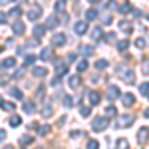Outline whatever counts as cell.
<instances>
[{"label": "cell", "instance_id": "1", "mask_svg": "<svg viewBox=\"0 0 149 149\" xmlns=\"http://www.w3.org/2000/svg\"><path fill=\"white\" fill-rule=\"evenodd\" d=\"M109 125V121L105 119V117H95L92 121V127H93V131H103L105 127Z\"/></svg>", "mask_w": 149, "mask_h": 149}, {"label": "cell", "instance_id": "2", "mask_svg": "<svg viewBox=\"0 0 149 149\" xmlns=\"http://www.w3.org/2000/svg\"><path fill=\"white\" fill-rule=\"evenodd\" d=\"M40 16H42V8H40L38 4L30 6V10H28V18H30V20H38Z\"/></svg>", "mask_w": 149, "mask_h": 149}, {"label": "cell", "instance_id": "3", "mask_svg": "<svg viewBox=\"0 0 149 149\" xmlns=\"http://www.w3.org/2000/svg\"><path fill=\"white\" fill-rule=\"evenodd\" d=\"M131 123H133V115H131V113H125V115H121V117H119L117 127H129Z\"/></svg>", "mask_w": 149, "mask_h": 149}, {"label": "cell", "instance_id": "4", "mask_svg": "<svg viewBox=\"0 0 149 149\" xmlns=\"http://www.w3.org/2000/svg\"><path fill=\"white\" fill-rule=\"evenodd\" d=\"M121 80L125 81V84H133V81H135V74H133V70H125V72H121Z\"/></svg>", "mask_w": 149, "mask_h": 149}, {"label": "cell", "instance_id": "5", "mask_svg": "<svg viewBox=\"0 0 149 149\" xmlns=\"http://www.w3.org/2000/svg\"><path fill=\"white\" fill-rule=\"evenodd\" d=\"M66 40H68V38H66V34H60V32H58V34H54V38H52V44H54V46H64V44H66Z\"/></svg>", "mask_w": 149, "mask_h": 149}, {"label": "cell", "instance_id": "6", "mask_svg": "<svg viewBox=\"0 0 149 149\" xmlns=\"http://www.w3.org/2000/svg\"><path fill=\"white\" fill-rule=\"evenodd\" d=\"M74 32H76L78 36L86 34V32H88V24H86V22H76V24H74Z\"/></svg>", "mask_w": 149, "mask_h": 149}, {"label": "cell", "instance_id": "7", "mask_svg": "<svg viewBox=\"0 0 149 149\" xmlns=\"http://www.w3.org/2000/svg\"><path fill=\"white\" fill-rule=\"evenodd\" d=\"M115 97H119V88L117 86H109L107 88V100H115Z\"/></svg>", "mask_w": 149, "mask_h": 149}, {"label": "cell", "instance_id": "8", "mask_svg": "<svg viewBox=\"0 0 149 149\" xmlns=\"http://www.w3.org/2000/svg\"><path fill=\"white\" fill-rule=\"evenodd\" d=\"M80 86H81L80 76H72V78H70V88H72V90H78Z\"/></svg>", "mask_w": 149, "mask_h": 149}, {"label": "cell", "instance_id": "9", "mask_svg": "<svg viewBox=\"0 0 149 149\" xmlns=\"http://www.w3.org/2000/svg\"><path fill=\"white\" fill-rule=\"evenodd\" d=\"M137 141H139V143H145V141H147V127H141V129H139Z\"/></svg>", "mask_w": 149, "mask_h": 149}, {"label": "cell", "instance_id": "10", "mask_svg": "<svg viewBox=\"0 0 149 149\" xmlns=\"http://www.w3.org/2000/svg\"><path fill=\"white\" fill-rule=\"evenodd\" d=\"M121 102L125 103V105H133V103H135V97H133L131 93H123V95H121Z\"/></svg>", "mask_w": 149, "mask_h": 149}, {"label": "cell", "instance_id": "11", "mask_svg": "<svg viewBox=\"0 0 149 149\" xmlns=\"http://www.w3.org/2000/svg\"><path fill=\"white\" fill-rule=\"evenodd\" d=\"M52 113H54V107H52V103H46V105L42 107V115H44V117H52Z\"/></svg>", "mask_w": 149, "mask_h": 149}, {"label": "cell", "instance_id": "12", "mask_svg": "<svg viewBox=\"0 0 149 149\" xmlns=\"http://www.w3.org/2000/svg\"><path fill=\"white\" fill-rule=\"evenodd\" d=\"M40 60H44V62L52 60V48H44V50H42V54H40Z\"/></svg>", "mask_w": 149, "mask_h": 149}, {"label": "cell", "instance_id": "13", "mask_svg": "<svg viewBox=\"0 0 149 149\" xmlns=\"http://www.w3.org/2000/svg\"><path fill=\"white\" fill-rule=\"evenodd\" d=\"M12 30H14V34L22 36V34H24V24H22V22H14V26H12Z\"/></svg>", "mask_w": 149, "mask_h": 149}, {"label": "cell", "instance_id": "14", "mask_svg": "<svg viewBox=\"0 0 149 149\" xmlns=\"http://www.w3.org/2000/svg\"><path fill=\"white\" fill-rule=\"evenodd\" d=\"M24 111H26L28 115H32V113L36 111V105H34L32 102H26V103H24Z\"/></svg>", "mask_w": 149, "mask_h": 149}, {"label": "cell", "instance_id": "15", "mask_svg": "<svg viewBox=\"0 0 149 149\" xmlns=\"http://www.w3.org/2000/svg\"><path fill=\"white\" fill-rule=\"evenodd\" d=\"M100 100H102V95H100L97 92H90V102H92V105L100 103Z\"/></svg>", "mask_w": 149, "mask_h": 149}, {"label": "cell", "instance_id": "16", "mask_svg": "<svg viewBox=\"0 0 149 149\" xmlns=\"http://www.w3.org/2000/svg\"><path fill=\"white\" fill-rule=\"evenodd\" d=\"M44 34H46V26H36L34 28V36L36 38H42Z\"/></svg>", "mask_w": 149, "mask_h": 149}, {"label": "cell", "instance_id": "17", "mask_svg": "<svg viewBox=\"0 0 149 149\" xmlns=\"http://www.w3.org/2000/svg\"><path fill=\"white\" fill-rule=\"evenodd\" d=\"M56 72H58V76H64V74L68 72V66H66V64H60V62H58V64H56Z\"/></svg>", "mask_w": 149, "mask_h": 149}, {"label": "cell", "instance_id": "18", "mask_svg": "<svg viewBox=\"0 0 149 149\" xmlns=\"http://www.w3.org/2000/svg\"><path fill=\"white\" fill-rule=\"evenodd\" d=\"M127 48H129V40H119V42H117V50H119V52H125Z\"/></svg>", "mask_w": 149, "mask_h": 149}, {"label": "cell", "instance_id": "19", "mask_svg": "<svg viewBox=\"0 0 149 149\" xmlns=\"http://www.w3.org/2000/svg\"><path fill=\"white\" fill-rule=\"evenodd\" d=\"M2 66H4V68H14V66H16V58H6V60L2 62Z\"/></svg>", "mask_w": 149, "mask_h": 149}, {"label": "cell", "instance_id": "20", "mask_svg": "<svg viewBox=\"0 0 149 149\" xmlns=\"http://www.w3.org/2000/svg\"><path fill=\"white\" fill-rule=\"evenodd\" d=\"M0 105H2V109H6V111H14V103L12 102H0Z\"/></svg>", "mask_w": 149, "mask_h": 149}, {"label": "cell", "instance_id": "21", "mask_svg": "<svg viewBox=\"0 0 149 149\" xmlns=\"http://www.w3.org/2000/svg\"><path fill=\"white\" fill-rule=\"evenodd\" d=\"M20 121H22V119H20L18 115H12L10 119H8V123H10L12 127H18V125H20Z\"/></svg>", "mask_w": 149, "mask_h": 149}, {"label": "cell", "instance_id": "22", "mask_svg": "<svg viewBox=\"0 0 149 149\" xmlns=\"http://www.w3.org/2000/svg\"><path fill=\"white\" fill-rule=\"evenodd\" d=\"M10 95L14 97V100H22V92H20L18 88H12V90H10Z\"/></svg>", "mask_w": 149, "mask_h": 149}, {"label": "cell", "instance_id": "23", "mask_svg": "<svg viewBox=\"0 0 149 149\" xmlns=\"http://www.w3.org/2000/svg\"><path fill=\"white\" fill-rule=\"evenodd\" d=\"M95 18H97V10H88L86 12V20L92 22V20H95Z\"/></svg>", "mask_w": 149, "mask_h": 149}, {"label": "cell", "instance_id": "24", "mask_svg": "<svg viewBox=\"0 0 149 149\" xmlns=\"http://www.w3.org/2000/svg\"><path fill=\"white\" fill-rule=\"evenodd\" d=\"M32 74H34L36 78H42V76H46L48 72H46L44 68H34V70H32Z\"/></svg>", "mask_w": 149, "mask_h": 149}, {"label": "cell", "instance_id": "25", "mask_svg": "<svg viewBox=\"0 0 149 149\" xmlns=\"http://www.w3.org/2000/svg\"><path fill=\"white\" fill-rule=\"evenodd\" d=\"M133 10V8H131V4H121V6H119V12H121V14H129V12Z\"/></svg>", "mask_w": 149, "mask_h": 149}, {"label": "cell", "instance_id": "26", "mask_svg": "<svg viewBox=\"0 0 149 149\" xmlns=\"http://www.w3.org/2000/svg\"><path fill=\"white\" fill-rule=\"evenodd\" d=\"M80 52L84 54V56H90V54H93V48H92V46H81Z\"/></svg>", "mask_w": 149, "mask_h": 149}, {"label": "cell", "instance_id": "27", "mask_svg": "<svg viewBox=\"0 0 149 149\" xmlns=\"http://www.w3.org/2000/svg\"><path fill=\"white\" fill-rule=\"evenodd\" d=\"M32 141H34V137H30V135H22V137H20V143H22V145H30Z\"/></svg>", "mask_w": 149, "mask_h": 149}, {"label": "cell", "instance_id": "28", "mask_svg": "<svg viewBox=\"0 0 149 149\" xmlns=\"http://www.w3.org/2000/svg\"><path fill=\"white\" fill-rule=\"evenodd\" d=\"M127 147H129L127 139H117V149H127Z\"/></svg>", "mask_w": 149, "mask_h": 149}, {"label": "cell", "instance_id": "29", "mask_svg": "<svg viewBox=\"0 0 149 149\" xmlns=\"http://www.w3.org/2000/svg\"><path fill=\"white\" fill-rule=\"evenodd\" d=\"M95 68H97V70L107 68V60H97V62H95Z\"/></svg>", "mask_w": 149, "mask_h": 149}, {"label": "cell", "instance_id": "30", "mask_svg": "<svg viewBox=\"0 0 149 149\" xmlns=\"http://www.w3.org/2000/svg\"><path fill=\"white\" fill-rule=\"evenodd\" d=\"M119 26H121V30H123V32H125V34H131V26H129V24H127L125 20H123V22L119 24Z\"/></svg>", "mask_w": 149, "mask_h": 149}, {"label": "cell", "instance_id": "31", "mask_svg": "<svg viewBox=\"0 0 149 149\" xmlns=\"http://www.w3.org/2000/svg\"><path fill=\"white\" fill-rule=\"evenodd\" d=\"M102 38V30L100 28H93V32H92V40H100Z\"/></svg>", "mask_w": 149, "mask_h": 149}, {"label": "cell", "instance_id": "32", "mask_svg": "<svg viewBox=\"0 0 149 149\" xmlns=\"http://www.w3.org/2000/svg\"><path fill=\"white\" fill-rule=\"evenodd\" d=\"M105 115H107V117H113L115 115V107L113 105H107V107H105Z\"/></svg>", "mask_w": 149, "mask_h": 149}, {"label": "cell", "instance_id": "33", "mask_svg": "<svg viewBox=\"0 0 149 149\" xmlns=\"http://www.w3.org/2000/svg\"><path fill=\"white\" fill-rule=\"evenodd\" d=\"M64 8H66V0H58V2H56V10L62 12Z\"/></svg>", "mask_w": 149, "mask_h": 149}, {"label": "cell", "instance_id": "34", "mask_svg": "<svg viewBox=\"0 0 149 149\" xmlns=\"http://www.w3.org/2000/svg\"><path fill=\"white\" fill-rule=\"evenodd\" d=\"M38 131H40V135H42V137H46L48 133H50V127H48V125H42Z\"/></svg>", "mask_w": 149, "mask_h": 149}, {"label": "cell", "instance_id": "35", "mask_svg": "<svg viewBox=\"0 0 149 149\" xmlns=\"http://www.w3.org/2000/svg\"><path fill=\"white\" fill-rule=\"evenodd\" d=\"M86 70H88V62H86V60H81L80 64H78V72H86Z\"/></svg>", "mask_w": 149, "mask_h": 149}, {"label": "cell", "instance_id": "36", "mask_svg": "<svg viewBox=\"0 0 149 149\" xmlns=\"http://www.w3.org/2000/svg\"><path fill=\"white\" fill-rule=\"evenodd\" d=\"M88 149H100V143L95 139H92V141H88Z\"/></svg>", "mask_w": 149, "mask_h": 149}, {"label": "cell", "instance_id": "37", "mask_svg": "<svg viewBox=\"0 0 149 149\" xmlns=\"http://www.w3.org/2000/svg\"><path fill=\"white\" fill-rule=\"evenodd\" d=\"M147 81H143V84H141V88H139V90H141V95H143V97H147Z\"/></svg>", "mask_w": 149, "mask_h": 149}, {"label": "cell", "instance_id": "38", "mask_svg": "<svg viewBox=\"0 0 149 149\" xmlns=\"http://www.w3.org/2000/svg\"><path fill=\"white\" fill-rule=\"evenodd\" d=\"M48 26H46V28H54V26H56V16H50V18H48Z\"/></svg>", "mask_w": 149, "mask_h": 149}, {"label": "cell", "instance_id": "39", "mask_svg": "<svg viewBox=\"0 0 149 149\" xmlns=\"http://www.w3.org/2000/svg\"><path fill=\"white\" fill-rule=\"evenodd\" d=\"M20 14H22V10H20V8H12V10H10V16H12V18H18Z\"/></svg>", "mask_w": 149, "mask_h": 149}, {"label": "cell", "instance_id": "40", "mask_svg": "<svg viewBox=\"0 0 149 149\" xmlns=\"http://www.w3.org/2000/svg\"><path fill=\"white\" fill-rule=\"evenodd\" d=\"M135 46L137 48H145V38H137V40H135Z\"/></svg>", "mask_w": 149, "mask_h": 149}, {"label": "cell", "instance_id": "41", "mask_svg": "<svg viewBox=\"0 0 149 149\" xmlns=\"http://www.w3.org/2000/svg\"><path fill=\"white\" fill-rule=\"evenodd\" d=\"M64 103H66V107H72V103H74V100H72L70 95H64Z\"/></svg>", "mask_w": 149, "mask_h": 149}, {"label": "cell", "instance_id": "42", "mask_svg": "<svg viewBox=\"0 0 149 149\" xmlns=\"http://www.w3.org/2000/svg\"><path fill=\"white\" fill-rule=\"evenodd\" d=\"M103 40H105V42H113V40H115V34H113V32H109V34H105V38H103Z\"/></svg>", "mask_w": 149, "mask_h": 149}, {"label": "cell", "instance_id": "43", "mask_svg": "<svg viewBox=\"0 0 149 149\" xmlns=\"http://www.w3.org/2000/svg\"><path fill=\"white\" fill-rule=\"evenodd\" d=\"M34 62H36V56H32V54H30V56H26V64H28V66H32Z\"/></svg>", "mask_w": 149, "mask_h": 149}, {"label": "cell", "instance_id": "44", "mask_svg": "<svg viewBox=\"0 0 149 149\" xmlns=\"http://www.w3.org/2000/svg\"><path fill=\"white\" fill-rule=\"evenodd\" d=\"M90 113H92V107H81V115L84 117H88Z\"/></svg>", "mask_w": 149, "mask_h": 149}, {"label": "cell", "instance_id": "45", "mask_svg": "<svg viewBox=\"0 0 149 149\" xmlns=\"http://www.w3.org/2000/svg\"><path fill=\"white\" fill-rule=\"evenodd\" d=\"M70 135H72V137L76 139V137H81V135H84V131H80V129H78V131H72Z\"/></svg>", "mask_w": 149, "mask_h": 149}, {"label": "cell", "instance_id": "46", "mask_svg": "<svg viewBox=\"0 0 149 149\" xmlns=\"http://www.w3.org/2000/svg\"><path fill=\"white\" fill-rule=\"evenodd\" d=\"M4 137H6V131H4V129H0V141H2Z\"/></svg>", "mask_w": 149, "mask_h": 149}, {"label": "cell", "instance_id": "47", "mask_svg": "<svg viewBox=\"0 0 149 149\" xmlns=\"http://www.w3.org/2000/svg\"><path fill=\"white\" fill-rule=\"evenodd\" d=\"M0 22H6V14H2V12H0Z\"/></svg>", "mask_w": 149, "mask_h": 149}, {"label": "cell", "instance_id": "48", "mask_svg": "<svg viewBox=\"0 0 149 149\" xmlns=\"http://www.w3.org/2000/svg\"><path fill=\"white\" fill-rule=\"evenodd\" d=\"M4 149H14V147H12V145H6V147H4Z\"/></svg>", "mask_w": 149, "mask_h": 149}, {"label": "cell", "instance_id": "49", "mask_svg": "<svg viewBox=\"0 0 149 149\" xmlns=\"http://www.w3.org/2000/svg\"><path fill=\"white\" fill-rule=\"evenodd\" d=\"M90 2H97V0H90Z\"/></svg>", "mask_w": 149, "mask_h": 149}, {"label": "cell", "instance_id": "50", "mask_svg": "<svg viewBox=\"0 0 149 149\" xmlns=\"http://www.w3.org/2000/svg\"><path fill=\"white\" fill-rule=\"evenodd\" d=\"M0 102H2V95H0Z\"/></svg>", "mask_w": 149, "mask_h": 149}]
</instances>
